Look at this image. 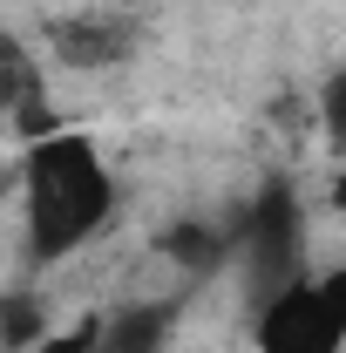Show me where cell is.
<instances>
[{"mask_svg": "<svg viewBox=\"0 0 346 353\" xmlns=\"http://www.w3.org/2000/svg\"><path fill=\"white\" fill-rule=\"evenodd\" d=\"M176 312H183L176 292H163V299H130V306H116V312H95L82 353H170Z\"/></svg>", "mask_w": 346, "mask_h": 353, "instance_id": "cell-4", "label": "cell"}, {"mask_svg": "<svg viewBox=\"0 0 346 353\" xmlns=\"http://www.w3.org/2000/svg\"><path fill=\"white\" fill-rule=\"evenodd\" d=\"M88 326H95V312H88V319H75L68 333H48V340H34L28 353H82V347H88Z\"/></svg>", "mask_w": 346, "mask_h": 353, "instance_id": "cell-7", "label": "cell"}, {"mask_svg": "<svg viewBox=\"0 0 346 353\" xmlns=\"http://www.w3.org/2000/svg\"><path fill=\"white\" fill-rule=\"evenodd\" d=\"M231 259L245 265V299H252V312L305 272V218H299V197L285 183H272L258 204L245 211V224L231 231Z\"/></svg>", "mask_w": 346, "mask_h": 353, "instance_id": "cell-3", "label": "cell"}, {"mask_svg": "<svg viewBox=\"0 0 346 353\" xmlns=\"http://www.w3.org/2000/svg\"><path fill=\"white\" fill-rule=\"evenodd\" d=\"M258 353H346V265L340 272H299L285 292L252 312Z\"/></svg>", "mask_w": 346, "mask_h": 353, "instance_id": "cell-2", "label": "cell"}, {"mask_svg": "<svg viewBox=\"0 0 346 353\" xmlns=\"http://www.w3.org/2000/svg\"><path fill=\"white\" fill-rule=\"evenodd\" d=\"M319 123H326V143L346 157V61L319 82Z\"/></svg>", "mask_w": 346, "mask_h": 353, "instance_id": "cell-6", "label": "cell"}, {"mask_svg": "<svg viewBox=\"0 0 346 353\" xmlns=\"http://www.w3.org/2000/svg\"><path fill=\"white\" fill-rule=\"evenodd\" d=\"M163 259L183 265V279H204V272H217L231 259V231H217V224H176L163 238Z\"/></svg>", "mask_w": 346, "mask_h": 353, "instance_id": "cell-5", "label": "cell"}, {"mask_svg": "<svg viewBox=\"0 0 346 353\" xmlns=\"http://www.w3.org/2000/svg\"><path fill=\"white\" fill-rule=\"evenodd\" d=\"M333 211H340V224H346V170L333 176Z\"/></svg>", "mask_w": 346, "mask_h": 353, "instance_id": "cell-8", "label": "cell"}, {"mask_svg": "<svg viewBox=\"0 0 346 353\" xmlns=\"http://www.w3.org/2000/svg\"><path fill=\"white\" fill-rule=\"evenodd\" d=\"M21 197H28V252L41 265H61L68 252H82L88 238L109 231L123 183L88 136L41 130L28 143V163H21Z\"/></svg>", "mask_w": 346, "mask_h": 353, "instance_id": "cell-1", "label": "cell"}, {"mask_svg": "<svg viewBox=\"0 0 346 353\" xmlns=\"http://www.w3.org/2000/svg\"><path fill=\"white\" fill-rule=\"evenodd\" d=\"M102 7H116V14H123V7H143V0H102Z\"/></svg>", "mask_w": 346, "mask_h": 353, "instance_id": "cell-9", "label": "cell"}]
</instances>
